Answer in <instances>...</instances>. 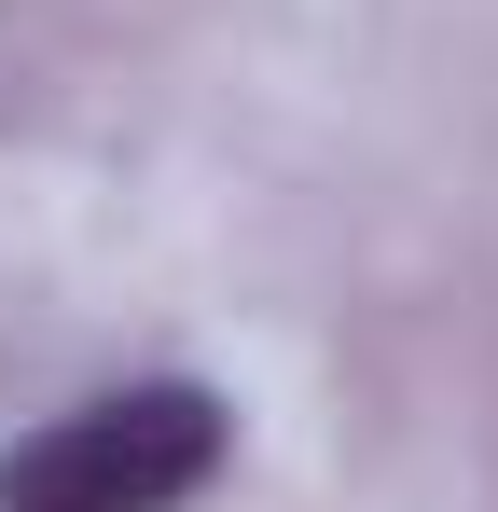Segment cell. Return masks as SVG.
Instances as JSON below:
<instances>
[{"instance_id": "1", "label": "cell", "mask_w": 498, "mask_h": 512, "mask_svg": "<svg viewBox=\"0 0 498 512\" xmlns=\"http://www.w3.org/2000/svg\"><path fill=\"white\" fill-rule=\"evenodd\" d=\"M208 471H222V402L194 374H139L28 429L0 457V512H180Z\"/></svg>"}]
</instances>
